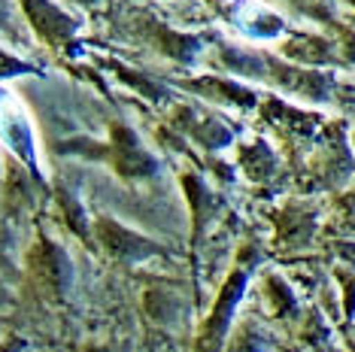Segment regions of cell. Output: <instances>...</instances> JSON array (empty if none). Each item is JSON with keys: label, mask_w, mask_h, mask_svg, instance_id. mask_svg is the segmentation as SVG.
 Listing matches in <instances>:
<instances>
[{"label": "cell", "mask_w": 355, "mask_h": 352, "mask_svg": "<svg viewBox=\"0 0 355 352\" xmlns=\"http://www.w3.org/2000/svg\"><path fill=\"white\" fill-rule=\"evenodd\" d=\"M21 70H28L25 64L19 61H10L6 55H0V76H10V73H21Z\"/></svg>", "instance_id": "obj_6"}, {"label": "cell", "mask_w": 355, "mask_h": 352, "mask_svg": "<svg viewBox=\"0 0 355 352\" xmlns=\"http://www.w3.org/2000/svg\"><path fill=\"white\" fill-rule=\"evenodd\" d=\"M240 285H243V276H234L231 283H228V289H225L222 301H219V310H216L213 319H209V328H207L204 340H200V349L198 352H219V334L225 331V316H228V310H231L234 298H237Z\"/></svg>", "instance_id": "obj_4"}, {"label": "cell", "mask_w": 355, "mask_h": 352, "mask_svg": "<svg viewBox=\"0 0 355 352\" xmlns=\"http://www.w3.org/2000/svg\"><path fill=\"white\" fill-rule=\"evenodd\" d=\"M101 240L103 246H107L110 252L122 255V258H140V255H149L152 252V243H146V240L134 237L131 231L112 225V222H101Z\"/></svg>", "instance_id": "obj_2"}, {"label": "cell", "mask_w": 355, "mask_h": 352, "mask_svg": "<svg viewBox=\"0 0 355 352\" xmlns=\"http://www.w3.org/2000/svg\"><path fill=\"white\" fill-rule=\"evenodd\" d=\"M116 164L125 176H146L155 170V161L140 149V143L128 127H116Z\"/></svg>", "instance_id": "obj_1"}, {"label": "cell", "mask_w": 355, "mask_h": 352, "mask_svg": "<svg viewBox=\"0 0 355 352\" xmlns=\"http://www.w3.org/2000/svg\"><path fill=\"white\" fill-rule=\"evenodd\" d=\"M25 10H28L31 19H34V25L52 39L67 37L70 28H73V21H70L67 15H61L55 6H49L46 0H25Z\"/></svg>", "instance_id": "obj_3"}, {"label": "cell", "mask_w": 355, "mask_h": 352, "mask_svg": "<svg viewBox=\"0 0 355 352\" xmlns=\"http://www.w3.org/2000/svg\"><path fill=\"white\" fill-rule=\"evenodd\" d=\"M40 255H43V274H46V283H49L55 292H64V285L70 283V264H67V258H64V252H61V249H55L52 243H46Z\"/></svg>", "instance_id": "obj_5"}]
</instances>
